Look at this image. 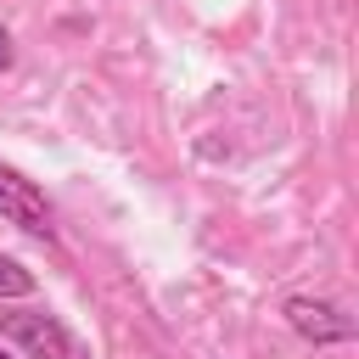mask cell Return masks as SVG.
<instances>
[{
  "label": "cell",
  "mask_w": 359,
  "mask_h": 359,
  "mask_svg": "<svg viewBox=\"0 0 359 359\" xmlns=\"http://www.w3.org/2000/svg\"><path fill=\"white\" fill-rule=\"evenodd\" d=\"M0 359H11V348H0Z\"/></svg>",
  "instance_id": "8992f818"
},
{
  "label": "cell",
  "mask_w": 359,
  "mask_h": 359,
  "mask_svg": "<svg viewBox=\"0 0 359 359\" xmlns=\"http://www.w3.org/2000/svg\"><path fill=\"white\" fill-rule=\"evenodd\" d=\"M34 292H39L34 269H28V264H17L11 252H0V303H6V297H34Z\"/></svg>",
  "instance_id": "277c9868"
},
{
  "label": "cell",
  "mask_w": 359,
  "mask_h": 359,
  "mask_svg": "<svg viewBox=\"0 0 359 359\" xmlns=\"http://www.w3.org/2000/svg\"><path fill=\"white\" fill-rule=\"evenodd\" d=\"M0 337H11L28 359H84L79 337L56 314H45V309H11V314H0Z\"/></svg>",
  "instance_id": "6da1fadb"
},
{
  "label": "cell",
  "mask_w": 359,
  "mask_h": 359,
  "mask_svg": "<svg viewBox=\"0 0 359 359\" xmlns=\"http://www.w3.org/2000/svg\"><path fill=\"white\" fill-rule=\"evenodd\" d=\"M11 62H17V45H11V28H6V22H0V73H6V67H11Z\"/></svg>",
  "instance_id": "5b68a950"
},
{
  "label": "cell",
  "mask_w": 359,
  "mask_h": 359,
  "mask_svg": "<svg viewBox=\"0 0 359 359\" xmlns=\"http://www.w3.org/2000/svg\"><path fill=\"white\" fill-rule=\"evenodd\" d=\"M280 314H286V325H292L303 342H314V348H331V342H348V337H353V314H348L342 303H331V297H314V292H292V297L280 303Z\"/></svg>",
  "instance_id": "7a4b0ae2"
},
{
  "label": "cell",
  "mask_w": 359,
  "mask_h": 359,
  "mask_svg": "<svg viewBox=\"0 0 359 359\" xmlns=\"http://www.w3.org/2000/svg\"><path fill=\"white\" fill-rule=\"evenodd\" d=\"M0 219L28 230V236H39V241H56V213H50L45 191L28 174H17L11 163H0Z\"/></svg>",
  "instance_id": "3957f363"
}]
</instances>
